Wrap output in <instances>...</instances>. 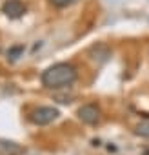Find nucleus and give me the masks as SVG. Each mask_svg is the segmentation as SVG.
Wrapping results in <instances>:
<instances>
[{
    "mask_svg": "<svg viewBox=\"0 0 149 155\" xmlns=\"http://www.w3.org/2000/svg\"><path fill=\"white\" fill-rule=\"evenodd\" d=\"M135 133H136V135H140V137L149 139V122H147V120H145V122H140V124L135 128Z\"/></svg>",
    "mask_w": 149,
    "mask_h": 155,
    "instance_id": "6e6552de",
    "label": "nucleus"
},
{
    "mask_svg": "<svg viewBox=\"0 0 149 155\" xmlns=\"http://www.w3.org/2000/svg\"><path fill=\"white\" fill-rule=\"evenodd\" d=\"M22 53H24V46H13V48H9L8 49V60L9 62H15V60H18L20 57H22Z\"/></svg>",
    "mask_w": 149,
    "mask_h": 155,
    "instance_id": "423d86ee",
    "label": "nucleus"
},
{
    "mask_svg": "<svg viewBox=\"0 0 149 155\" xmlns=\"http://www.w3.org/2000/svg\"><path fill=\"white\" fill-rule=\"evenodd\" d=\"M142 155H149V148H145V150H144V153H142Z\"/></svg>",
    "mask_w": 149,
    "mask_h": 155,
    "instance_id": "1a4fd4ad",
    "label": "nucleus"
},
{
    "mask_svg": "<svg viewBox=\"0 0 149 155\" xmlns=\"http://www.w3.org/2000/svg\"><path fill=\"white\" fill-rule=\"evenodd\" d=\"M77 79H78V69L74 68L73 64H69V62L53 64L47 69H44L42 75H40L42 86L47 88V90L69 88V86H73L74 82H77Z\"/></svg>",
    "mask_w": 149,
    "mask_h": 155,
    "instance_id": "f257e3e1",
    "label": "nucleus"
},
{
    "mask_svg": "<svg viewBox=\"0 0 149 155\" xmlns=\"http://www.w3.org/2000/svg\"><path fill=\"white\" fill-rule=\"evenodd\" d=\"M77 2H78V0H49V4H51V6H55V8H58V9L69 8V6L77 4Z\"/></svg>",
    "mask_w": 149,
    "mask_h": 155,
    "instance_id": "0eeeda50",
    "label": "nucleus"
},
{
    "mask_svg": "<svg viewBox=\"0 0 149 155\" xmlns=\"http://www.w3.org/2000/svg\"><path fill=\"white\" fill-rule=\"evenodd\" d=\"M77 115H78V119H80L84 124H89V126L98 124L100 119H102V111H100V108H98L97 104H91V102H89V104H82V106L78 108Z\"/></svg>",
    "mask_w": 149,
    "mask_h": 155,
    "instance_id": "7ed1b4c3",
    "label": "nucleus"
},
{
    "mask_svg": "<svg viewBox=\"0 0 149 155\" xmlns=\"http://www.w3.org/2000/svg\"><path fill=\"white\" fill-rule=\"evenodd\" d=\"M0 151L6 153V155H17L20 153V146H17L15 142H8V140H0Z\"/></svg>",
    "mask_w": 149,
    "mask_h": 155,
    "instance_id": "39448f33",
    "label": "nucleus"
},
{
    "mask_svg": "<svg viewBox=\"0 0 149 155\" xmlns=\"http://www.w3.org/2000/svg\"><path fill=\"white\" fill-rule=\"evenodd\" d=\"M58 115H60V111H58L56 108H53V106H38V108H35V110L27 115V119H29V122L35 124V126H47V124H51L53 120H56Z\"/></svg>",
    "mask_w": 149,
    "mask_h": 155,
    "instance_id": "f03ea898",
    "label": "nucleus"
},
{
    "mask_svg": "<svg viewBox=\"0 0 149 155\" xmlns=\"http://www.w3.org/2000/svg\"><path fill=\"white\" fill-rule=\"evenodd\" d=\"M2 13L11 18V20H17V18H22L26 15V6L22 0H6L2 4Z\"/></svg>",
    "mask_w": 149,
    "mask_h": 155,
    "instance_id": "20e7f679",
    "label": "nucleus"
}]
</instances>
